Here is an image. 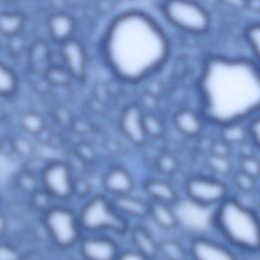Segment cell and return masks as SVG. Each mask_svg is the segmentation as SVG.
<instances>
[{"mask_svg":"<svg viewBox=\"0 0 260 260\" xmlns=\"http://www.w3.org/2000/svg\"><path fill=\"white\" fill-rule=\"evenodd\" d=\"M104 54L119 78L135 82L165 63L169 43L150 16L129 11L117 16L110 24L104 40Z\"/></svg>","mask_w":260,"mask_h":260,"instance_id":"1","label":"cell"},{"mask_svg":"<svg viewBox=\"0 0 260 260\" xmlns=\"http://www.w3.org/2000/svg\"><path fill=\"white\" fill-rule=\"evenodd\" d=\"M202 88L211 110L236 116L250 111L259 101V74L248 61L212 58L202 75Z\"/></svg>","mask_w":260,"mask_h":260,"instance_id":"2","label":"cell"},{"mask_svg":"<svg viewBox=\"0 0 260 260\" xmlns=\"http://www.w3.org/2000/svg\"><path fill=\"white\" fill-rule=\"evenodd\" d=\"M213 221L219 233L234 246L250 252L258 250V217L236 198L226 197L218 204Z\"/></svg>","mask_w":260,"mask_h":260,"instance_id":"3","label":"cell"},{"mask_svg":"<svg viewBox=\"0 0 260 260\" xmlns=\"http://www.w3.org/2000/svg\"><path fill=\"white\" fill-rule=\"evenodd\" d=\"M79 225L88 232L112 231L116 234H124L128 224L113 206L111 199L96 195L86 202L78 215Z\"/></svg>","mask_w":260,"mask_h":260,"instance_id":"4","label":"cell"},{"mask_svg":"<svg viewBox=\"0 0 260 260\" xmlns=\"http://www.w3.org/2000/svg\"><path fill=\"white\" fill-rule=\"evenodd\" d=\"M162 12L170 23L183 31L200 35L209 29L207 11L194 0H166Z\"/></svg>","mask_w":260,"mask_h":260,"instance_id":"5","label":"cell"},{"mask_svg":"<svg viewBox=\"0 0 260 260\" xmlns=\"http://www.w3.org/2000/svg\"><path fill=\"white\" fill-rule=\"evenodd\" d=\"M44 225L56 246L67 249L74 245L80 235L78 216L64 206H51L45 211Z\"/></svg>","mask_w":260,"mask_h":260,"instance_id":"6","label":"cell"},{"mask_svg":"<svg viewBox=\"0 0 260 260\" xmlns=\"http://www.w3.org/2000/svg\"><path fill=\"white\" fill-rule=\"evenodd\" d=\"M188 198L203 207L218 205L228 197L229 188L222 181L208 177H192L185 185Z\"/></svg>","mask_w":260,"mask_h":260,"instance_id":"7","label":"cell"},{"mask_svg":"<svg viewBox=\"0 0 260 260\" xmlns=\"http://www.w3.org/2000/svg\"><path fill=\"white\" fill-rule=\"evenodd\" d=\"M43 189L52 197L65 200L74 193V180L70 167L61 160L49 162L42 171Z\"/></svg>","mask_w":260,"mask_h":260,"instance_id":"8","label":"cell"},{"mask_svg":"<svg viewBox=\"0 0 260 260\" xmlns=\"http://www.w3.org/2000/svg\"><path fill=\"white\" fill-rule=\"evenodd\" d=\"M80 253L85 260H116L117 244L107 237H86L80 241Z\"/></svg>","mask_w":260,"mask_h":260,"instance_id":"9","label":"cell"},{"mask_svg":"<svg viewBox=\"0 0 260 260\" xmlns=\"http://www.w3.org/2000/svg\"><path fill=\"white\" fill-rule=\"evenodd\" d=\"M190 254L193 260H238L229 248L204 237L192 240Z\"/></svg>","mask_w":260,"mask_h":260,"instance_id":"10","label":"cell"},{"mask_svg":"<svg viewBox=\"0 0 260 260\" xmlns=\"http://www.w3.org/2000/svg\"><path fill=\"white\" fill-rule=\"evenodd\" d=\"M143 113L136 106L126 108L121 116V130L124 135L135 144H142L146 138L142 121Z\"/></svg>","mask_w":260,"mask_h":260,"instance_id":"11","label":"cell"},{"mask_svg":"<svg viewBox=\"0 0 260 260\" xmlns=\"http://www.w3.org/2000/svg\"><path fill=\"white\" fill-rule=\"evenodd\" d=\"M103 185L105 190L112 196L129 194L133 190V179L130 173L122 168H112L104 177Z\"/></svg>","mask_w":260,"mask_h":260,"instance_id":"12","label":"cell"},{"mask_svg":"<svg viewBox=\"0 0 260 260\" xmlns=\"http://www.w3.org/2000/svg\"><path fill=\"white\" fill-rule=\"evenodd\" d=\"M62 45V56L67 72L74 77H81L85 69V54L82 46L75 40H68Z\"/></svg>","mask_w":260,"mask_h":260,"instance_id":"13","label":"cell"},{"mask_svg":"<svg viewBox=\"0 0 260 260\" xmlns=\"http://www.w3.org/2000/svg\"><path fill=\"white\" fill-rule=\"evenodd\" d=\"M111 202L121 215L134 218H144L148 215V203L141 198L129 194L113 196Z\"/></svg>","mask_w":260,"mask_h":260,"instance_id":"14","label":"cell"},{"mask_svg":"<svg viewBox=\"0 0 260 260\" xmlns=\"http://www.w3.org/2000/svg\"><path fill=\"white\" fill-rule=\"evenodd\" d=\"M48 30L53 40L62 44L71 39L74 31V20L66 13H55L48 19Z\"/></svg>","mask_w":260,"mask_h":260,"instance_id":"15","label":"cell"},{"mask_svg":"<svg viewBox=\"0 0 260 260\" xmlns=\"http://www.w3.org/2000/svg\"><path fill=\"white\" fill-rule=\"evenodd\" d=\"M144 192L151 201L164 202L173 205L178 201L176 189L164 180H148L143 185Z\"/></svg>","mask_w":260,"mask_h":260,"instance_id":"16","label":"cell"},{"mask_svg":"<svg viewBox=\"0 0 260 260\" xmlns=\"http://www.w3.org/2000/svg\"><path fill=\"white\" fill-rule=\"evenodd\" d=\"M148 215L164 230H173L178 225V217L171 204L150 201L148 203Z\"/></svg>","mask_w":260,"mask_h":260,"instance_id":"17","label":"cell"},{"mask_svg":"<svg viewBox=\"0 0 260 260\" xmlns=\"http://www.w3.org/2000/svg\"><path fill=\"white\" fill-rule=\"evenodd\" d=\"M174 122L177 129L182 134L189 137L198 135L203 128V123L200 116L190 109L180 110L175 115Z\"/></svg>","mask_w":260,"mask_h":260,"instance_id":"18","label":"cell"},{"mask_svg":"<svg viewBox=\"0 0 260 260\" xmlns=\"http://www.w3.org/2000/svg\"><path fill=\"white\" fill-rule=\"evenodd\" d=\"M131 239L135 251L139 252L149 260H152L158 253V245L150 233L141 226H136L131 232Z\"/></svg>","mask_w":260,"mask_h":260,"instance_id":"19","label":"cell"},{"mask_svg":"<svg viewBox=\"0 0 260 260\" xmlns=\"http://www.w3.org/2000/svg\"><path fill=\"white\" fill-rule=\"evenodd\" d=\"M24 25L23 16L15 11H0V35L13 38L17 36Z\"/></svg>","mask_w":260,"mask_h":260,"instance_id":"20","label":"cell"},{"mask_svg":"<svg viewBox=\"0 0 260 260\" xmlns=\"http://www.w3.org/2000/svg\"><path fill=\"white\" fill-rule=\"evenodd\" d=\"M18 76L15 71L4 62L0 61V98L13 95L18 88Z\"/></svg>","mask_w":260,"mask_h":260,"instance_id":"21","label":"cell"},{"mask_svg":"<svg viewBox=\"0 0 260 260\" xmlns=\"http://www.w3.org/2000/svg\"><path fill=\"white\" fill-rule=\"evenodd\" d=\"M22 129L32 135L41 134L45 129V121L42 115L37 112L24 113L19 119Z\"/></svg>","mask_w":260,"mask_h":260,"instance_id":"22","label":"cell"},{"mask_svg":"<svg viewBox=\"0 0 260 260\" xmlns=\"http://www.w3.org/2000/svg\"><path fill=\"white\" fill-rule=\"evenodd\" d=\"M158 252L167 260H186L187 254L183 246L174 240H166L158 244Z\"/></svg>","mask_w":260,"mask_h":260,"instance_id":"23","label":"cell"},{"mask_svg":"<svg viewBox=\"0 0 260 260\" xmlns=\"http://www.w3.org/2000/svg\"><path fill=\"white\" fill-rule=\"evenodd\" d=\"M143 129L144 133L149 137L158 138L164 134V124L161 120L153 114H143Z\"/></svg>","mask_w":260,"mask_h":260,"instance_id":"24","label":"cell"},{"mask_svg":"<svg viewBox=\"0 0 260 260\" xmlns=\"http://www.w3.org/2000/svg\"><path fill=\"white\" fill-rule=\"evenodd\" d=\"M207 164H208L209 168L212 169L215 173H218L221 175L229 173L232 168L229 156L215 155V154H211V153L207 159Z\"/></svg>","mask_w":260,"mask_h":260,"instance_id":"25","label":"cell"},{"mask_svg":"<svg viewBox=\"0 0 260 260\" xmlns=\"http://www.w3.org/2000/svg\"><path fill=\"white\" fill-rule=\"evenodd\" d=\"M246 42L250 46L251 50L257 57L259 54V44H260V26L258 23H253L247 27L245 30Z\"/></svg>","mask_w":260,"mask_h":260,"instance_id":"26","label":"cell"},{"mask_svg":"<svg viewBox=\"0 0 260 260\" xmlns=\"http://www.w3.org/2000/svg\"><path fill=\"white\" fill-rule=\"evenodd\" d=\"M259 170H260V166L256 157H254L252 154L243 155L240 162V171L256 179L259 175Z\"/></svg>","mask_w":260,"mask_h":260,"instance_id":"27","label":"cell"},{"mask_svg":"<svg viewBox=\"0 0 260 260\" xmlns=\"http://www.w3.org/2000/svg\"><path fill=\"white\" fill-rule=\"evenodd\" d=\"M234 182L235 185L243 192H250L254 189L255 186V178L242 171H239L235 174Z\"/></svg>","mask_w":260,"mask_h":260,"instance_id":"28","label":"cell"},{"mask_svg":"<svg viewBox=\"0 0 260 260\" xmlns=\"http://www.w3.org/2000/svg\"><path fill=\"white\" fill-rule=\"evenodd\" d=\"M0 260H22V255L13 245L0 242Z\"/></svg>","mask_w":260,"mask_h":260,"instance_id":"29","label":"cell"},{"mask_svg":"<svg viewBox=\"0 0 260 260\" xmlns=\"http://www.w3.org/2000/svg\"><path fill=\"white\" fill-rule=\"evenodd\" d=\"M157 168L166 174L173 173L177 168L176 158L169 153H164L157 160Z\"/></svg>","mask_w":260,"mask_h":260,"instance_id":"30","label":"cell"},{"mask_svg":"<svg viewBox=\"0 0 260 260\" xmlns=\"http://www.w3.org/2000/svg\"><path fill=\"white\" fill-rule=\"evenodd\" d=\"M13 146H14L15 151L21 155H28L32 152L31 143L23 137L15 138L13 141Z\"/></svg>","mask_w":260,"mask_h":260,"instance_id":"31","label":"cell"},{"mask_svg":"<svg viewBox=\"0 0 260 260\" xmlns=\"http://www.w3.org/2000/svg\"><path fill=\"white\" fill-rule=\"evenodd\" d=\"M230 146L231 144H229L226 141H224L223 139L214 141L210 147V153L211 154H215V155H221V156H229L230 155Z\"/></svg>","mask_w":260,"mask_h":260,"instance_id":"32","label":"cell"},{"mask_svg":"<svg viewBox=\"0 0 260 260\" xmlns=\"http://www.w3.org/2000/svg\"><path fill=\"white\" fill-rule=\"evenodd\" d=\"M247 132L249 134V136L251 137L252 141L258 145L259 144V139H260V122L258 118H255L254 120H252L247 128Z\"/></svg>","mask_w":260,"mask_h":260,"instance_id":"33","label":"cell"},{"mask_svg":"<svg viewBox=\"0 0 260 260\" xmlns=\"http://www.w3.org/2000/svg\"><path fill=\"white\" fill-rule=\"evenodd\" d=\"M116 260H149V259L134 250V251H125L122 254H119Z\"/></svg>","mask_w":260,"mask_h":260,"instance_id":"34","label":"cell"},{"mask_svg":"<svg viewBox=\"0 0 260 260\" xmlns=\"http://www.w3.org/2000/svg\"><path fill=\"white\" fill-rule=\"evenodd\" d=\"M7 230V219L4 213L0 211V238L3 237Z\"/></svg>","mask_w":260,"mask_h":260,"instance_id":"35","label":"cell"}]
</instances>
